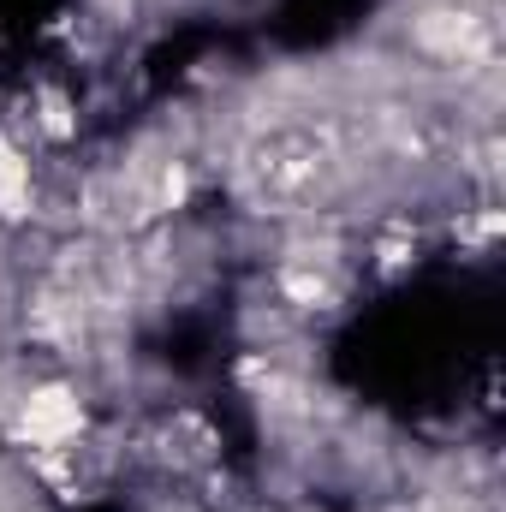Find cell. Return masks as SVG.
Here are the masks:
<instances>
[{"mask_svg": "<svg viewBox=\"0 0 506 512\" xmlns=\"http://www.w3.org/2000/svg\"><path fill=\"white\" fill-rule=\"evenodd\" d=\"M18 429H24V441H36V447H66V441L84 435V399L60 382L30 387V399H24V411H18Z\"/></svg>", "mask_w": 506, "mask_h": 512, "instance_id": "obj_1", "label": "cell"}, {"mask_svg": "<svg viewBox=\"0 0 506 512\" xmlns=\"http://www.w3.org/2000/svg\"><path fill=\"white\" fill-rule=\"evenodd\" d=\"M30 203H36L30 161H24V149L12 137H0V221H30Z\"/></svg>", "mask_w": 506, "mask_h": 512, "instance_id": "obj_2", "label": "cell"}, {"mask_svg": "<svg viewBox=\"0 0 506 512\" xmlns=\"http://www.w3.org/2000/svg\"><path fill=\"white\" fill-rule=\"evenodd\" d=\"M36 108H42V131H48V137H72V131H78L72 102H66L60 90H42V102H36Z\"/></svg>", "mask_w": 506, "mask_h": 512, "instance_id": "obj_3", "label": "cell"}, {"mask_svg": "<svg viewBox=\"0 0 506 512\" xmlns=\"http://www.w3.org/2000/svg\"><path fill=\"white\" fill-rule=\"evenodd\" d=\"M286 298H298V304H322V298H328V280L310 274V268H292V274H286Z\"/></svg>", "mask_w": 506, "mask_h": 512, "instance_id": "obj_4", "label": "cell"}]
</instances>
